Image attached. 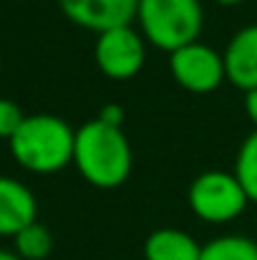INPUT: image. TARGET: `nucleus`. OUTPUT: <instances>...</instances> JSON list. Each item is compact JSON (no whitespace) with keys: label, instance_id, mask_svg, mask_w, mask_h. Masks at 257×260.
Segmentation results:
<instances>
[{"label":"nucleus","instance_id":"7ed1b4c3","mask_svg":"<svg viewBox=\"0 0 257 260\" xmlns=\"http://www.w3.org/2000/svg\"><path fill=\"white\" fill-rule=\"evenodd\" d=\"M136 23L146 46L174 53L181 46L199 41L204 8L202 0H139Z\"/></svg>","mask_w":257,"mask_h":260},{"label":"nucleus","instance_id":"ddd939ff","mask_svg":"<svg viewBox=\"0 0 257 260\" xmlns=\"http://www.w3.org/2000/svg\"><path fill=\"white\" fill-rule=\"evenodd\" d=\"M235 177L240 179L242 189L247 192L250 202H257V129L245 137L235 157Z\"/></svg>","mask_w":257,"mask_h":260},{"label":"nucleus","instance_id":"f257e3e1","mask_svg":"<svg viewBox=\"0 0 257 260\" xmlns=\"http://www.w3.org/2000/svg\"><path fill=\"white\" fill-rule=\"evenodd\" d=\"M74 167L96 189L121 187L134 167V152L121 126L88 119L76 129Z\"/></svg>","mask_w":257,"mask_h":260},{"label":"nucleus","instance_id":"9b49d317","mask_svg":"<svg viewBox=\"0 0 257 260\" xmlns=\"http://www.w3.org/2000/svg\"><path fill=\"white\" fill-rule=\"evenodd\" d=\"M199 260H257V243L247 235H219L202 245Z\"/></svg>","mask_w":257,"mask_h":260},{"label":"nucleus","instance_id":"39448f33","mask_svg":"<svg viewBox=\"0 0 257 260\" xmlns=\"http://www.w3.org/2000/svg\"><path fill=\"white\" fill-rule=\"evenodd\" d=\"M93 61L106 79L129 81L134 79L146 61V41L134 25L111 28L96 36Z\"/></svg>","mask_w":257,"mask_h":260},{"label":"nucleus","instance_id":"423d86ee","mask_svg":"<svg viewBox=\"0 0 257 260\" xmlns=\"http://www.w3.org/2000/svg\"><path fill=\"white\" fill-rule=\"evenodd\" d=\"M169 71L176 86L197 96L212 93L227 81L222 53L202 41H194L169 53Z\"/></svg>","mask_w":257,"mask_h":260},{"label":"nucleus","instance_id":"a211bd4d","mask_svg":"<svg viewBox=\"0 0 257 260\" xmlns=\"http://www.w3.org/2000/svg\"><path fill=\"white\" fill-rule=\"evenodd\" d=\"M214 3H219V5H225V8H235V5H240V3H245V0H214Z\"/></svg>","mask_w":257,"mask_h":260},{"label":"nucleus","instance_id":"f8f14e48","mask_svg":"<svg viewBox=\"0 0 257 260\" xmlns=\"http://www.w3.org/2000/svg\"><path fill=\"white\" fill-rule=\"evenodd\" d=\"M13 243H15V253L23 260H46L53 250V235L38 220L30 222L28 228H23L13 238Z\"/></svg>","mask_w":257,"mask_h":260},{"label":"nucleus","instance_id":"2eb2a0df","mask_svg":"<svg viewBox=\"0 0 257 260\" xmlns=\"http://www.w3.org/2000/svg\"><path fill=\"white\" fill-rule=\"evenodd\" d=\"M124 109L119 106V104H103L101 106V111H98V119L101 121H106V124H111V126H121L124 124Z\"/></svg>","mask_w":257,"mask_h":260},{"label":"nucleus","instance_id":"9d476101","mask_svg":"<svg viewBox=\"0 0 257 260\" xmlns=\"http://www.w3.org/2000/svg\"><path fill=\"white\" fill-rule=\"evenodd\" d=\"M202 245L179 228H159L144 240V260H199Z\"/></svg>","mask_w":257,"mask_h":260},{"label":"nucleus","instance_id":"4468645a","mask_svg":"<svg viewBox=\"0 0 257 260\" xmlns=\"http://www.w3.org/2000/svg\"><path fill=\"white\" fill-rule=\"evenodd\" d=\"M25 114L23 109L13 101V99H3L0 96V139H13V134L20 129Z\"/></svg>","mask_w":257,"mask_h":260},{"label":"nucleus","instance_id":"6e6552de","mask_svg":"<svg viewBox=\"0 0 257 260\" xmlns=\"http://www.w3.org/2000/svg\"><path fill=\"white\" fill-rule=\"evenodd\" d=\"M222 58L227 81L232 86L245 93L257 88V23L240 28L230 38Z\"/></svg>","mask_w":257,"mask_h":260},{"label":"nucleus","instance_id":"1a4fd4ad","mask_svg":"<svg viewBox=\"0 0 257 260\" xmlns=\"http://www.w3.org/2000/svg\"><path fill=\"white\" fill-rule=\"evenodd\" d=\"M38 220L35 194L18 179L0 174V238H15Z\"/></svg>","mask_w":257,"mask_h":260},{"label":"nucleus","instance_id":"f3484780","mask_svg":"<svg viewBox=\"0 0 257 260\" xmlns=\"http://www.w3.org/2000/svg\"><path fill=\"white\" fill-rule=\"evenodd\" d=\"M0 260H23L15 250H0Z\"/></svg>","mask_w":257,"mask_h":260},{"label":"nucleus","instance_id":"dca6fc26","mask_svg":"<svg viewBox=\"0 0 257 260\" xmlns=\"http://www.w3.org/2000/svg\"><path fill=\"white\" fill-rule=\"evenodd\" d=\"M245 111H247V119L252 121V126L257 129V88L245 93Z\"/></svg>","mask_w":257,"mask_h":260},{"label":"nucleus","instance_id":"f03ea898","mask_svg":"<svg viewBox=\"0 0 257 260\" xmlns=\"http://www.w3.org/2000/svg\"><path fill=\"white\" fill-rule=\"evenodd\" d=\"M76 129L53 114H30L8 142L13 159L33 174H56L74 165Z\"/></svg>","mask_w":257,"mask_h":260},{"label":"nucleus","instance_id":"20e7f679","mask_svg":"<svg viewBox=\"0 0 257 260\" xmlns=\"http://www.w3.org/2000/svg\"><path fill=\"white\" fill-rule=\"evenodd\" d=\"M187 202H189V210L194 212V217H199L202 222L225 225V222L237 220L247 210L250 197L242 189L235 172L207 170L192 179Z\"/></svg>","mask_w":257,"mask_h":260},{"label":"nucleus","instance_id":"0eeeda50","mask_svg":"<svg viewBox=\"0 0 257 260\" xmlns=\"http://www.w3.org/2000/svg\"><path fill=\"white\" fill-rule=\"evenodd\" d=\"M58 8L74 25L98 36L111 28L134 25L139 0H58Z\"/></svg>","mask_w":257,"mask_h":260}]
</instances>
